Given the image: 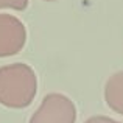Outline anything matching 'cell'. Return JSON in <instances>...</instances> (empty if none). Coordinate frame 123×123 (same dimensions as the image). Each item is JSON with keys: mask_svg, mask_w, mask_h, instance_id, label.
Masks as SVG:
<instances>
[{"mask_svg": "<svg viewBox=\"0 0 123 123\" xmlns=\"http://www.w3.org/2000/svg\"><path fill=\"white\" fill-rule=\"evenodd\" d=\"M37 92V76L28 64L14 62L0 67V105L24 109L33 103Z\"/></svg>", "mask_w": 123, "mask_h": 123, "instance_id": "1", "label": "cell"}, {"mask_svg": "<svg viewBox=\"0 0 123 123\" xmlns=\"http://www.w3.org/2000/svg\"><path fill=\"white\" fill-rule=\"evenodd\" d=\"M76 108L69 97L62 93H48L44 97L37 111L28 123H75Z\"/></svg>", "mask_w": 123, "mask_h": 123, "instance_id": "2", "label": "cell"}, {"mask_svg": "<svg viewBox=\"0 0 123 123\" xmlns=\"http://www.w3.org/2000/svg\"><path fill=\"white\" fill-rule=\"evenodd\" d=\"M27 42V30L20 19L0 14V58L17 55Z\"/></svg>", "mask_w": 123, "mask_h": 123, "instance_id": "3", "label": "cell"}, {"mask_svg": "<svg viewBox=\"0 0 123 123\" xmlns=\"http://www.w3.org/2000/svg\"><path fill=\"white\" fill-rule=\"evenodd\" d=\"M105 101L109 109L123 115V70L114 73L106 81Z\"/></svg>", "mask_w": 123, "mask_h": 123, "instance_id": "4", "label": "cell"}, {"mask_svg": "<svg viewBox=\"0 0 123 123\" xmlns=\"http://www.w3.org/2000/svg\"><path fill=\"white\" fill-rule=\"evenodd\" d=\"M28 6V0H0V8H9L16 11H24Z\"/></svg>", "mask_w": 123, "mask_h": 123, "instance_id": "5", "label": "cell"}, {"mask_svg": "<svg viewBox=\"0 0 123 123\" xmlns=\"http://www.w3.org/2000/svg\"><path fill=\"white\" fill-rule=\"evenodd\" d=\"M84 123H120L114 118H109V117H105V115H97V117H90L87 118Z\"/></svg>", "mask_w": 123, "mask_h": 123, "instance_id": "6", "label": "cell"}, {"mask_svg": "<svg viewBox=\"0 0 123 123\" xmlns=\"http://www.w3.org/2000/svg\"><path fill=\"white\" fill-rule=\"evenodd\" d=\"M44 2H55V0H44Z\"/></svg>", "mask_w": 123, "mask_h": 123, "instance_id": "7", "label": "cell"}]
</instances>
